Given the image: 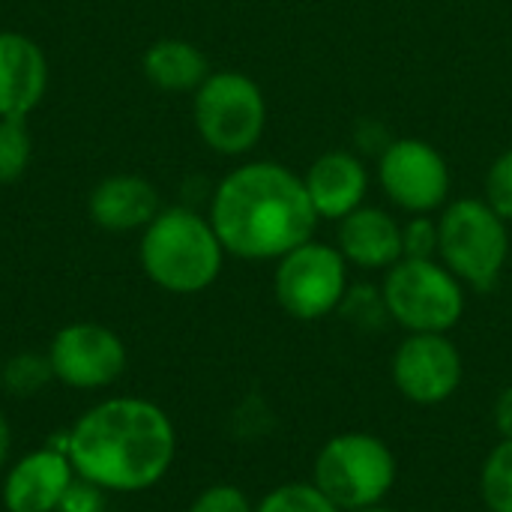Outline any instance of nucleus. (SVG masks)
<instances>
[{"label": "nucleus", "instance_id": "f257e3e1", "mask_svg": "<svg viewBox=\"0 0 512 512\" xmlns=\"http://www.w3.org/2000/svg\"><path fill=\"white\" fill-rule=\"evenodd\" d=\"M75 474L102 492L153 489L174 465L177 432L150 399L114 396L87 408L63 438Z\"/></svg>", "mask_w": 512, "mask_h": 512}, {"label": "nucleus", "instance_id": "f03ea898", "mask_svg": "<svg viewBox=\"0 0 512 512\" xmlns=\"http://www.w3.org/2000/svg\"><path fill=\"white\" fill-rule=\"evenodd\" d=\"M318 219L303 177L279 162H249L231 171L210 207L219 243L246 261H279L312 240Z\"/></svg>", "mask_w": 512, "mask_h": 512}, {"label": "nucleus", "instance_id": "7ed1b4c3", "mask_svg": "<svg viewBox=\"0 0 512 512\" xmlns=\"http://www.w3.org/2000/svg\"><path fill=\"white\" fill-rule=\"evenodd\" d=\"M225 261L210 219L186 207L159 210L141 237V267L147 279L171 294H198L210 288Z\"/></svg>", "mask_w": 512, "mask_h": 512}, {"label": "nucleus", "instance_id": "20e7f679", "mask_svg": "<svg viewBox=\"0 0 512 512\" xmlns=\"http://www.w3.org/2000/svg\"><path fill=\"white\" fill-rule=\"evenodd\" d=\"M438 255L444 267L477 291H492L510 258L507 222L486 198L453 201L438 219Z\"/></svg>", "mask_w": 512, "mask_h": 512}, {"label": "nucleus", "instance_id": "39448f33", "mask_svg": "<svg viewBox=\"0 0 512 512\" xmlns=\"http://www.w3.org/2000/svg\"><path fill=\"white\" fill-rule=\"evenodd\" d=\"M393 450L366 432H345L330 438L312 471V483L342 512L366 510L381 504L396 486Z\"/></svg>", "mask_w": 512, "mask_h": 512}, {"label": "nucleus", "instance_id": "423d86ee", "mask_svg": "<svg viewBox=\"0 0 512 512\" xmlns=\"http://www.w3.org/2000/svg\"><path fill=\"white\" fill-rule=\"evenodd\" d=\"M381 294L390 318L408 333H450L465 315V285L435 258L396 261Z\"/></svg>", "mask_w": 512, "mask_h": 512}, {"label": "nucleus", "instance_id": "0eeeda50", "mask_svg": "<svg viewBox=\"0 0 512 512\" xmlns=\"http://www.w3.org/2000/svg\"><path fill=\"white\" fill-rule=\"evenodd\" d=\"M267 123V102L261 87L234 69L210 72L195 90V126L204 144L222 156L249 153Z\"/></svg>", "mask_w": 512, "mask_h": 512}, {"label": "nucleus", "instance_id": "6e6552de", "mask_svg": "<svg viewBox=\"0 0 512 512\" xmlns=\"http://www.w3.org/2000/svg\"><path fill=\"white\" fill-rule=\"evenodd\" d=\"M273 291L291 318H327L342 306L348 294V261L336 246L309 240L279 258Z\"/></svg>", "mask_w": 512, "mask_h": 512}, {"label": "nucleus", "instance_id": "1a4fd4ad", "mask_svg": "<svg viewBox=\"0 0 512 512\" xmlns=\"http://www.w3.org/2000/svg\"><path fill=\"white\" fill-rule=\"evenodd\" d=\"M54 381L72 390H105L126 372V345L105 324L78 321L54 333L45 351Z\"/></svg>", "mask_w": 512, "mask_h": 512}, {"label": "nucleus", "instance_id": "9d476101", "mask_svg": "<svg viewBox=\"0 0 512 512\" xmlns=\"http://www.w3.org/2000/svg\"><path fill=\"white\" fill-rule=\"evenodd\" d=\"M378 180L384 195L414 216L438 210L450 195L447 159L423 138L390 141L381 150Z\"/></svg>", "mask_w": 512, "mask_h": 512}, {"label": "nucleus", "instance_id": "9b49d317", "mask_svg": "<svg viewBox=\"0 0 512 512\" xmlns=\"http://www.w3.org/2000/svg\"><path fill=\"white\" fill-rule=\"evenodd\" d=\"M462 375V354L447 333H411L393 354V384L414 405L447 402Z\"/></svg>", "mask_w": 512, "mask_h": 512}, {"label": "nucleus", "instance_id": "f8f14e48", "mask_svg": "<svg viewBox=\"0 0 512 512\" xmlns=\"http://www.w3.org/2000/svg\"><path fill=\"white\" fill-rule=\"evenodd\" d=\"M78 480L63 447H39L9 462L3 477L6 512H57Z\"/></svg>", "mask_w": 512, "mask_h": 512}, {"label": "nucleus", "instance_id": "ddd939ff", "mask_svg": "<svg viewBox=\"0 0 512 512\" xmlns=\"http://www.w3.org/2000/svg\"><path fill=\"white\" fill-rule=\"evenodd\" d=\"M303 183L315 213L321 219L339 222L357 207H363V198L369 192V171L354 153L330 150L309 165Z\"/></svg>", "mask_w": 512, "mask_h": 512}, {"label": "nucleus", "instance_id": "4468645a", "mask_svg": "<svg viewBox=\"0 0 512 512\" xmlns=\"http://www.w3.org/2000/svg\"><path fill=\"white\" fill-rule=\"evenodd\" d=\"M48 87L42 48L21 33H0V117H27Z\"/></svg>", "mask_w": 512, "mask_h": 512}, {"label": "nucleus", "instance_id": "2eb2a0df", "mask_svg": "<svg viewBox=\"0 0 512 512\" xmlns=\"http://www.w3.org/2000/svg\"><path fill=\"white\" fill-rule=\"evenodd\" d=\"M336 249L363 270H390L402 261V225L381 207H357L339 219Z\"/></svg>", "mask_w": 512, "mask_h": 512}, {"label": "nucleus", "instance_id": "dca6fc26", "mask_svg": "<svg viewBox=\"0 0 512 512\" xmlns=\"http://www.w3.org/2000/svg\"><path fill=\"white\" fill-rule=\"evenodd\" d=\"M159 213V192L153 183L117 174L102 180L90 195V219L105 231H132L147 228Z\"/></svg>", "mask_w": 512, "mask_h": 512}, {"label": "nucleus", "instance_id": "f3484780", "mask_svg": "<svg viewBox=\"0 0 512 512\" xmlns=\"http://www.w3.org/2000/svg\"><path fill=\"white\" fill-rule=\"evenodd\" d=\"M144 75L162 90L183 93L198 90L207 81L210 66L198 45L186 39H159L144 54Z\"/></svg>", "mask_w": 512, "mask_h": 512}, {"label": "nucleus", "instance_id": "a211bd4d", "mask_svg": "<svg viewBox=\"0 0 512 512\" xmlns=\"http://www.w3.org/2000/svg\"><path fill=\"white\" fill-rule=\"evenodd\" d=\"M480 495L489 512H512V441L507 438L483 462Z\"/></svg>", "mask_w": 512, "mask_h": 512}, {"label": "nucleus", "instance_id": "6ab92c4d", "mask_svg": "<svg viewBox=\"0 0 512 512\" xmlns=\"http://www.w3.org/2000/svg\"><path fill=\"white\" fill-rule=\"evenodd\" d=\"M51 381H54V372H51L48 357L45 354H33V351H24V354L9 357L3 363V369H0L3 390L12 393V396H21V399L36 396Z\"/></svg>", "mask_w": 512, "mask_h": 512}, {"label": "nucleus", "instance_id": "aec40b11", "mask_svg": "<svg viewBox=\"0 0 512 512\" xmlns=\"http://www.w3.org/2000/svg\"><path fill=\"white\" fill-rule=\"evenodd\" d=\"M255 512H342L315 483H285L267 492Z\"/></svg>", "mask_w": 512, "mask_h": 512}, {"label": "nucleus", "instance_id": "412c9836", "mask_svg": "<svg viewBox=\"0 0 512 512\" xmlns=\"http://www.w3.org/2000/svg\"><path fill=\"white\" fill-rule=\"evenodd\" d=\"M30 132L21 117H0V183H12L27 171Z\"/></svg>", "mask_w": 512, "mask_h": 512}, {"label": "nucleus", "instance_id": "4be33fe9", "mask_svg": "<svg viewBox=\"0 0 512 512\" xmlns=\"http://www.w3.org/2000/svg\"><path fill=\"white\" fill-rule=\"evenodd\" d=\"M342 315L351 318L357 327H381L384 318H390L387 312V303H384V294L375 291V288H366V285H357V288H348L345 300H342Z\"/></svg>", "mask_w": 512, "mask_h": 512}, {"label": "nucleus", "instance_id": "5701e85b", "mask_svg": "<svg viewBox=\"0 0 512 512\" xmlns=\"http://www.w3.org/2000/svg\"><path fill=\"white\" fill-rule=\"evenodd\" d=\"M486 201L504 222H512V150L492 162L486 174Z\"/></svg>", "mask_w": 512, "mask_h": 512}, {"label": "nucleus", "instance_id": "b1692460", "mask_svg": "<svg viewBox=\"0 0 512 512\" xmlns=\"http://www.w3.org/2000/svg\"><path fill=\"white\" fill-rule=\"evenodd\" d=\"M438 240V222L429 216H414L402 225V258H435Z\"/></svg>", "mask_w": 512, "mask_h": 512}, {"label": "nucleus", "instance_id": "393cba45", "mask_svg": "<svg viewBox=\"0 0 512 512\" xmlns=\"http://www.w3.org/2000/svg\"><path fill=\"white\" fill-rule=\"evenodd\" d=\"M186 512H255V504L246 498L243 489L231 486V483H219L204 489Z\"/></svg>", "mask_w": 512, "mask_h": 512}, {"label": "nucleus", "instance_id": "a878e982", "mask_svg": "<svg viewBox=\"0 0 512 512\" xmlns=\"http://www.w3.org/2000/svg\"><path fill=\"white\" fill-rule=\"evenodd\" d=\"M105 510V492L102 489H96L93 483H87V480H75L72 486H69V492H66V498H63V504H60V510L57 512H102Z\"/></svg>", "mask_w": 512, "mask_h": 512}, {"label": "nucleus", "instance_id": "bb28decb", "mask_svg": "<svg viewBox=\"0 0 512 512\" xmlns=\"http://www.w3.org/2000/svg\"><path fill=\"white\" fill-rule=\"evenodd\" d=\"M495 426H498L501 438L512 441V387L498 393V402H495Z\"/></svg>", "mask_w": 512, "mask_h": 512}, {"label": "nucleus", "instance_id": "cd10ccee", "mask_svg": "<svg viewBox=\"0 0 512 512\" xmlns=\"http://www.w3.org/2000/svg\"><path fill=\"white\" fill-rule=\"evenodd\" d=\"M9 456H12V426L6 414L0 411V471L9 468Z\"/></svg>", "mask_w": 512, "mask_h": 512}, {"label": "nucleus", "instance_id": "c85d7f7f", "mask_svg": "<svg viewBox=\"0 0 512 512\" xmlns=\"http://www.w3.org/2000/svg\"><path fill=\"white\" fill-rule=\"evenodd\" d=\"M354 512H396V510H387V507L375 504V507H366V510H354Z\"/></svg>", "mask_w": 512, "mask_h": 512}]
</instances>
